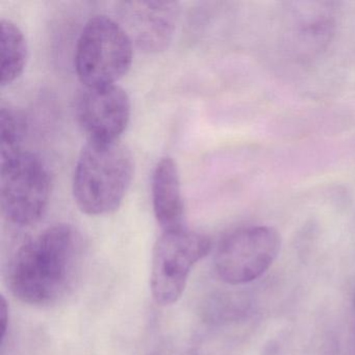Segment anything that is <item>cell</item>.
I'll return each mask as SVG.
<instances>
[{"label":"cell","mask_w":355,"mask_h":355,"mask_svg":"<svg viewBox=\"0 0 355 355\" xmlns=\"http://www.w3.org/2000/svg\"><path fill=\"white\" fill-rule=\"evenodd\" d=\"M84 259V241L69 224H57L22 244L6 271L15 298L35 306H49L76 286Z\"/></svg>","instance_id":"6da1fadb"},{"label":"cell","mask_w":355,"mask_h":355,"mask_svg":"<svg viewBox=\"0 0 355 355\" xmlns=\"http://www.w3.org/2000/svg\"><path fill=\"white\" fill-rule=\"evenodd\" d=\"M135 162L120 141H88L74 169L72 192L78 209L89 216L113 214L132 184Z\"/></svg>","instance_id":"7a4b0ae2"},{"label":"cell","mask_w":355,"mask_h":355,"mask_svg":"<svg viewBox=\"0 0 355 355\" xmlns=\"http://www.w3.org/2000/svg\"><path fill=\"white\" fill-rule=\"evenodd\" d=\"M134 45L117 20L91 18L76 43L74 67L84 87L115 85L132 63Z\"/></svg>","instance_id":"3957f363"},{"label":"cell","mask_w":355,"mask_h":355,"mask_svg":"<svg viewBox=\"0 0 355 355\" xmlns=\"http://www.w3.org/2000/svg\"><path fill=\"white\" fill-rule=\"evenodd\" d=\"M51 173L36 155L20 151L1 159L0 202L3 216L17 226L42 219L51 197Z\"/></svg>","instance_id":"277c9868"},{"label":"cell","mask_w":355,"mask_h":355,"mask_svg":"<svg viewBox=\"0 0 355 355\" xmlns=\"http://www.w3.org/2000/svg\"><path fill=\"white\" fill-rule=\"evenodd\" d=\"M211 250L209 236L187 227L163 232L153 246L150 291L162 306L174 304L184 294L191 270Z\"/></svg>","instance_id":"5b68a950"},{"label":"cell","mask_w":355,"mask_h":355,"mask_svg":"<svg viewBox=\"0 0 355 355\" xmlns=\"http://www.w3.org/2000/svg\"><path fill=\"white\" fill-rule=\"evenodd\" d=\"M282 238L275 228L249 225L228 232L216 249L218 277L230 286H243L263 275L279 255Z\"/></svg>","instance_id":"8992f818"},{"label":"cell","mask_w":355,"mask_h":355,"mask_svg":"<svg viewBox=\"0 0 355 355\" xmlns=\"http://www.w3.org/2000/svg\"><path fill=\"white\" fill-rule=\"evenodd\" d=\"M132 103L118 85L84 87L76 103L78 125L92 142L119 141L130 123Z\"/></svg>","instance_id":"52a82bcc"},{"label":"cell","mask_w":355,"mask_h":355,"mask_svg":"<svg viewBox=\"0 0 355 355\" xmlns=\"http://www.w3.org/2000/svg\"><path fill=\"white\" fill-rule=\"evenodd\" d=\"M117 22L134 47L146 53L168 49L180 19V3L175 1H120L115 8Z\"/></svg>","instance_id":"ba28073f"},{"label":"cell","mask_w":355,"mask_h":355,"mask_svg":"<svg viewBox=\"0 0 355 355\" xmlns=\"http://www.w3.org/2000/svg\"><path fill=\"white\" fill-rule=\"evenodd\" d=\"M284 35L299 59H311L327 49L336 33L338 3H288L284 8Z\"/></svg>","instance_id":"9c48e42d"},{"label":"cell","mask_w":355,"mask_h":355,"mask_svg":"<svg viewBox=\"0 0 355 355\" xmlns=\"http://www.w3.org/2000/svg\"><path fill=\"white\" fill-rule=\"evenodd\" d=\"M151 199L155 219L163 232L186 227L182 182L172 157H163L155 165L151 178Z\"/></svg>","instance_id":"30bf717a"},{"label":"cell","mask_w":355,"mask_h":355,"mask_svg":"<svg viewBox=\"0 0 355 355\" xmlns=\"http://www.w3.org/2000/svg\"><path fill=\"white\" fill-rule=\"evenodd\" d=\"M1 40V87L13 84L24 72L28 61V42L17 24L9 19L0 22Z\"/></svg>","instance_id":"8fae6325"},{"label":"cell","mask_w":355,"mask_h":355,"mask_svg":"<svg viewBox=\"0 0 355 355\" xmlns=\"http://www.w3.org/2000/svg\"><path fill=\"white\" fill-rule=\"evenodd\" d=\"M0 128L1 159L24 150L22 145L28 132V121L21 111L9 103H1Z\"/></svg>","instance_id":"7c38bea8"},{"label":"cell","mask_w":355,"mask_h":355,"mask_svg":"<svg viewBox=\"0 0 355 355\" xmlns=\"http://www.w3.org/2000/svg\"><path fill=\"white\" fill-rule=\"evenodd\" d=\"M8 323H9V309H8L7 301L3 297L1 300V343L3 344L7 336Z\"/></svg>","instance_id":"4fadbf2b"},{"label":"cell","mask_w":355,"mask_h":355,"mask_svg":"<svg viewBox=\"0 0 355 355\" xmlns=\"http://www.w3.org/2000/svg\"><path fill=\"white\" fill-rule=\"evenodd\" d=\"M352 315H353V329H354V332H355V296H354V298H353Z\"/></svg>","instance_id":"5bb4252c"}]
</instances>
